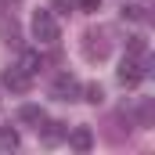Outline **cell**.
Here are the masks:
<instances>
[{"instance_id": "2e32d148", "label": "cell", "mask_w": 155, "mask_h": 155, "mask_svg": "<svg viewBox=\"0 0 155 155\" xmlns=\"http://www.w3.org/2000/svg\"><path fill=\"white\" fill-rule=\"evenodd\" d=\"M69 7H72V0H54V11H61V15H69Z\"/></svg>"}, {"instance_id": "ba28073f", "label": "cell", "mask_w": 155, "mask_h": 155, "mask_svg": "<svg viewBox=\"0 0 155 155\" xmlns=\"http://www.w3.org/2000/svg\"><path fill=\"white\" fill-rule=\"evenodd\" d=\"M40 134H43V144H58L69 130H65V123H47V119H43V123H40Z\"/></svg>"}, {"instance_id": "7c38bea8", "label": "cell", "mask_w": 155, "mask_h": 155, "mask_svg": "<svg viewBox=\"0 0 155 155\" xmlns=\"http://www.w3.org/2000/svg\"><path fill=\"white\" fill-rule=\"evenodd\" d=\"M79 94H83V101H90V105H101V101H105V90H101L97 83H87V87H79Z\"/></svg>"}, {"instance_id": "30bf717a", "label": "cell", "mask_w": 155, "mask_h": 155, "mask_svg": "<svg viewBox=\"0 0 155 155\" xmlns=\"http://www.w3.org/2000/svg\"><path fill=\"white\" fill-rule=\"evenodd\" d=\"M18 69H22V72H29V76H36L40 69H43V58H40L36 51H22V58H18Z\"/></svg>"}, {"instance_id": "8fae6325", "label": "cell", "mask_w": 155, "mask_h": 155, "mask_svg": "<svg viewBox=\"0 0 155 155\" xmlns=\"http://www.w3.org/2000/svg\"><path fill=\"white\" fill-rule=\"evenodd\" d=\"M15 148H18V130L0 126V152H15Z\"/></svg>"}, {"instance_id": "6da1fadb", "label": "cell", "mask_w": 155, "mask_h": 155, "mask_svg": "<svg viewBox=\"0 0 155 155\" xmlns=\"http://www.w3.org/2000/svg\"><path fill=\"white\" fill-rule=\"evenodd\" d=\"M108 51H112L108 29H87V33H83V58H87V61H105Z\"/></svg>"}, {"instance_id": "277c9868", "label": "cell", "mask_w": 155, "mask_h": 155, "mask_svg": "<svg viewBox=\"0 0 155 155\" xmlns=\"http://www.w3.org/2000/svg\"><path fill=\"white\" fill-rule=\"evenodd\" d=\"M51 97H58V101H76L79 97V79L69 76V72H61V76L51 83Z\"/></svg>"}, {"instance_id": "9a60e30c", "label": "cell", "mask_w": 155, "mask_h": 155, "mask_svg": "<svg viewBox=\"0 0 155 155\" xmlns=\"http://www.w3.org/2000/svg\"><path fill=\"white\" fill-rule=\"evenodd\" d=\"M79 4V11H97L101 7V0H76Z\"/></svg>"}, {"instance_id": "4fadbf2b", "label": "cell", "mask_w": 155, "mask_h": 155, "mask_svg": "<svg viewBox=\"0 0 155 155\" xmlns=\"http://www.w3.org/2000/svg\"><path fill=\"white\" fill-rule=\"evenodd\" d=\"M126 54L144 58V54H148V43H144V36H130V43H126Z\"/></svg>"}, {"instance_id": "9c48e42d", "label": "cell", "mask_w": 155, "mask_h": 155, "mask_svg": "<svg viewBox=\"0 0 155 155\" xmlns=\"http://www.w3.org/2000/svg\"><path fill=\"white\" fill-rule=\"evenodd\" d=\"M18 36H22V33H18V22H15L11 15H4V18H0V40L11 43V47H18Z\"/></svg>"}, {"instance_id": "52a82bcc", "label": "cell", "mask_w": 155, "mask_h": 155, "mask_svg": "<svg viewBox=\"0 0 155 155\" xmlns=\"http://www.w3.org/2000/svg\"><path fill=\"white\" fill-rule=\"evenodd\" d=\"M43 108L40 105H22L18 108V123H25V126H33V130H40V123H43Z\"/></svg>"}, {"instance_id": "7a4b0ae2", "label": "cell", "mask_w": 155, "mask_h": 155, "mask_svg": "<svg viewBox=\"0 0 155 155\" xmlns=\"http://www.w3.org/2000/svg\"><path fill=\"white\" fill-rule=\"evenodd\" d=\"M33 36H36L40 43H58L61 29H58V18H54V11H43V7H40L36 15H33Z\"/></svg>"}, {"instance_id": "3957f363", "label": "cell", "mask_w": 155, "mask_h": 155, "mask_svg": "<svg viewBox=\"0 0 155 155\" xmlns=\"http://www.w3.org/2000/svg\"><path fill=\"white\" fill-rule=\"evenodd\" d=\"M148 72H152V69H148V58H134V54H126V58L119 61V83H123V87H137Z\"/></svg>"}, {"instance_id": "5b68a950", "label": "cell", "mask_w": 155, "mask_h": 155, "mask_svg": "<svg viewBox=\"0 0 155 155\" xmlns=\"http://www.w3.org/2000/svg\"><path fill=\"white\" fill-rule=\"evenodd\" d=\"M0 83H4V87H7L11 94H25V90L33 87V76H29V72H22L18 65H11V69H4Z\"/></svg>"}, {"instance_id": "e0dca14e", "label": "cell", "mask_w": 155, "mask_h": 155, "mask_svg": "<svg viewBox=\"0 0 155 155\" xmlns=\"http://www.w3.org/2000/svg\"><path fill=\"white\" fill-rule=\"evenodd\" d=\"M4 4H18V0H4Z\"/></svg>"}, {"instance_id": "8992f818", "label": "cell", "mask_w": 155, "mask_h": 155, "mask_svg": "<svg viewBox=\"0 0 155 155\" xmlns=\"http://www.w3.org/2000/svg\"><path fill=\"white\" fill-rule=\"evenodd\" d=\"M69 137V144L76 148V152H90L94 148V130H87V126H76L72 134H65Z\"/></svg>"}, {"instance_id": "5bb4252c", "label": "cell", "mask_w": 155, "mask_h": 155, "mask_svg": "<svg viewBox=\"0 0 155 155\" xmlns=\"http://www.w3.org/2000/svg\"><path fill=\"white\" fill-rule=\"evenodd\" d=\"M123 18H134V22H144V7H137V4H126V7H123Z\"/></svg>"}]
</instances>
